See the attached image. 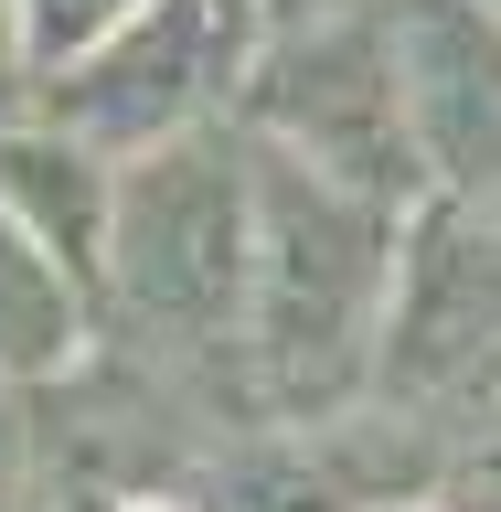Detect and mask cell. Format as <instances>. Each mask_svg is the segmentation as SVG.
I'll return each instance as SVG.
<instances>
[{
  "label": "cell",
  "mask_w": 501,
  "mask_h": 512,
  "mask_svg": "<svg viewBox=\"0 0 501 512\" xmlns=\"http://www.w3.org/2000/svg\"><path fill=\"white\" fill-rule=\"evenodd\" d=\"M448 512H501V448H491V459H459V470H448Z\"/></svg>",
  "instance_id": "cell-12"
},
{
  "label": "cell",
  "mask_w": 501,
  "mask_h": 512,
  "mask_svg": "<svg viewBox=\"0 0 501 512\" xmlns=\"http://www.w3.org/2000/svg\"><path fill=\"white\" fill-rule=\"evenodd\" d=\"M235 107H246V128L267 150L310 160L331 182H363L384 203L427 192L416 118H406V64H395V0L384 11H331V22L267 32V54H256Z\"/></svg>",
  "instance_id": "cell-3"
},
{
  "label": "cell",
  "mask_w": 501,
  "mask_h": 512,
  "mask_svg": "<svg viewBox=\"0 0 501 512\" xmlns=\"http://www.w3.org/2000/svg\"><path fill=\"white\" fill-rule=\"evenodd\" d=\"M0 192H11V214H22L75 278H107V203H118L107 150H86V139L54 128V118L43 128L0 118Z\"/></svg>",
  "instance_id": "cell-7"
},
{
  "label": "cell",
  "mask_w": 501,
  "mask_h": 512,
  "mask_svg": "<svg viewBox=\"0 0 501 512\" xmlns=\"http://www.w3.org/2000/svg\"><path fill=\"white\" fill-rule=\"evenodd\" d=\"M384 512H406V502H384Z\"/></svg>",
  "instance_id": "cell-14"
},
{
  "label": "cell",
  "mask_w": 501,
  "mask_h": 512,
  "mask_svg": "<svg viewBox=\"0 0 501 512\" xmlns=\"http://www.w3.org/2000/svg\"><path fill=\"white\" fill-rule=\"evenodd\" d=\"M374 395L427 406V416L501 406V203L416 192L384 352H374Z\"/></svg>",
  "instance_id": "cell-5"
},
{
  "label": "cell",
  "mask_w": 501,
  "mask_h": 512,
  "mask_svg": "<svg viewBox=\"0 0 501 512\" xmlns=\"http://www.w3.org/2000/svg\"><path fill=\"white\" fill-rule=\"evenodd\" d=\"M395 64L427 192L501 203V11L491 0H395Z\"/></svg>",
  "instance_id": "cell-6"
},
{
  "label": "cell",
  "mask_w": 501,
  "mask_h": 512,
  "mask_svg": "<svg viewBox=\"0 0 501 512\" xmlns=\"http://www.w3.org/2000/svg\"><path fill=\"white\" fill-rule=\"evenodd\" d=\"M256 139V128H246ZM406 203L331 182L256 139V288H246V384L267 416L331 427L374 395L384 310H395Z\"/></svg>",
  "instance_id": "cell-1"
},
{
  "label": "cell",
  "mask_w": 501,
  "mask_h": 512,
  "mask_svg": "<svg viewBox=\"0 0 501 512\" xmlns=\"http://www.w3.org/2000/svg\"><path fill=\"white\" fill-rule=\"evenodd\" d=\"M75 363H86V278L0 192V374L43 384V374H75Z\"/></svg>",
  "instance_id": "cell-8"
},
{
  "label": "cell",
  "mask_w": 501,
  "mask_h": 512,
  "mask_svg": "<svg viewBox=\"0 0 501 512\" xmlns=\"http://www.w3.org/2000/svg\"><path fill=\"white\" fill-rule=\"evenodd\" d=\"M139 0H22V43H32V75H54V64L96 54L107 32L128 22Z\"/></svg>",
  "instance_id": "cell-9"
},
{
  "label": "cell",
  "mask_w": 501,
  "mask_h": 512,
  "mask_svg": "<svg viewBox=\"0 0 501 512\" xmlns=\"http://www.w3.org/2000/svg\"><path fill=\"white\" fill-rule=\"evenodd\" d=\"M491 11H501V0H491Z\"/></svg>",
  "instance_id": "cell-15"
},
{
  "label": "cell",
  "mask_w": 501,
  "mask_h": 512,
  "mask_svg": "<svg viewBox=\"0 0 501 512\" xmlns=\"http://www.w3.org/2000/svg\"><path fill=\"white\" fill-rule=\"evenodd\" d=\"M256 54H267V0H139L96 54L43 75V118L107 160H139L182 128H214L246 96Z\"/></svg>",
  "instance_id": "cell-4"
},
{
  "label": "cell",
  "mask_w": 501,
  "mask_h": 512,
  "mask_svg": "<svg viewBox=\"0 0 501 512\" xmlns=\"http://www.w3.org/2000/svg\"><path fill=\"white\" fill-rule=\"evenodd\" d=\"M331 11H384V0H267V32H288V22H331Z\"/></svg>",
  "instance_id": "cell-13"
},
{
  "label": "cell",
  "mask_w": 501,
  "mask_h": 512,
  "mask_svg": "<svg viewBox=\"0 0 501 512\" xmlns=\"http://www.w3.org/2000/svg\"><path fill=\"white\" fill-rule=\"evenodd\" d=\"M32 86L43 75H32V43H22V0H0V118H22Z\"/></svg>",
  "instance_id": "cell-11"
},
{
  "label": "cell",
  "mask_w": 501,
  "mask_h": 512,
  "mask_svg": "<svg viewBox=\"0 0 501 512\" xmlns=\"http://www.w3.org/2000/svg\"><path fill=\"white\" fill-rule=\"evenodd\" d=\"M32 480H43V427L22 406V374H0V512H32Z\"/></svg>",
  "instance_id": "cell-10"
},
{
  "label": "cell",
  "mask_w": 501,
  "mask_h": 512,
  "mask_svg": "<svg viewBox=\"0 0 501 512\" xmlns=\"http://www.w3.org/2000/svg\"><path fill=\"white\" fill-rule=\"evenodd\" d=\"M256 288V139L182 128L118 171L107 203V299L139 352H246Z\"/></svg>",
  "instance_id": "cell-2"
}]
</instances>
